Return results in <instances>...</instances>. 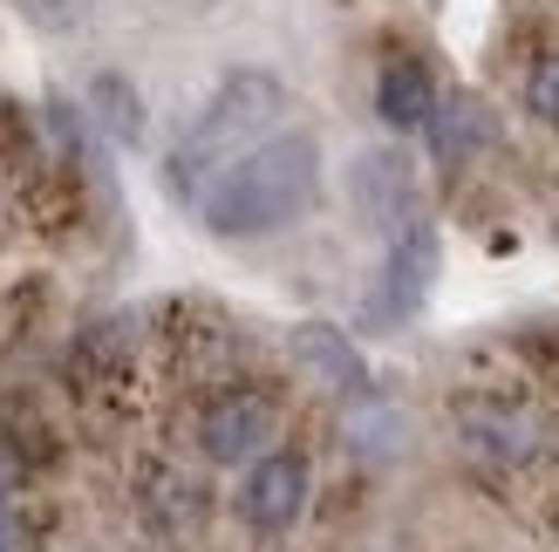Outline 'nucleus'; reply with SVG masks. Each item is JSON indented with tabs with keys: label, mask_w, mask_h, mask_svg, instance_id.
Wrapping results in <instances>:
<instances>
[{
	"label": "nucleus",
	"mask_w": 559,
	"mask_h": 552,
	"mask_svg": "<svg viewBox=\"0 0 559 552\" xmlns=\"http://www.w3.org/2000/svg\"><path fill=\"white\" fill-rule=\"evenodd\" d=\"M280 117H287V89H280V75H266V69L226 75V82L212 89V103L191 117V130L178 136L171 164H164L171 191H205L233 157H246L253 144H266L260 130H273Z\"/></svg>",
	"instance_id": "f03ea898"
},
{
	"label": "nucleus",
	"mask_w": 559,
	"mask_h": 552,
	"mask_svg": "<svg viewBox=\"0 0 559 552\" xmlns=\"http://www.w3.org/2000/svg\"><path fill=\"white\" fill-rule=\"evenodd\" d=\"M294 348H300V362L314 369L334 396H369V369H361V355H355V341L342 335V327L307 321L300 335H294Z\"/></svg>",
	"instance_id": "1a4fd4ad"
},
{
	"label": "nucleus",
	"mask_w": 559,
	"mask_h": 552,
	"mask_svg": "<svg viewBox=\"0 0 559 552\" xmlns=\"http://www.w3.org/2000/svg\"><path fill=\"white\" fill-rule=\"evenodd\" d=\"M199 444H205L212 464H253V457H266V444H273V403L253 396V389H233V396L205 403Z\"/></svg>",
	"instance_id": "20e7f679"
},
{
	"label": "nucleus",
	"mask_w": 559,
	"mask_h": 552,
	"mask_svg": "<svg viewBox=\"0 0 559 552\" xmlns=\"http://www.w3.org/2000/svg\"><path fill=\"white\" fill-rule=\"evenodd\" d=\"M314 184H321V144L307 130H273L266 144L233 157L199 191V212L218 239H260V232L294 226L314 205Z\"/></svg>",
	"instance_id": "f257e3e1"
},
{
	"label": "nucleus",
	"mask_w": 559,
	"mask_h": 552,
	"mask_svg": "<svg viewBox=\"0 0 559 552\" xmlns=\"http://www.w3.org/2000/svg\"><path fill=\"white\" fill-rule=\"evenodd\" d=\"M90 109H96V123L117 136V144H144V96H136L117 69L90 82Z\"/></svg>",
	"instance_id": "9d476101"
},
{
	"label": "nucleus",
	"mask_w": 559,
	"mask_h": 552,
	"mask_svg": "<svg viewBox=\"0 0 559 552\" xmlns=\"http://www.w3.org/2000/svg\"><path fill=\"white\" fill-rule=\"evenodd\" d=\"M430 144H437L443 164H464L471 151L485 144V109L471 103V96H443L437 117H430Z\"/></svg>",
	"instance_id": "9b49d317"
},
{
	"label": "nucleus",
	"mask_w": 559,
	"mask_h": 552,
	"mask_svg": "<svg viewBox=\"0 0 559 552\" xmlns=\"http://www.w3.org/2000/svg\"><path fill=\"white\" fill-rule=\"evenodd\" d=\"M457 430L485 464H506V471H519V464H533L546 451V423L525 403H471L457 417Z\"/></svg>",
	"instance_id": "423d86ee"
},
{
	"label": "nucleus",
	"mask_w": 559,
	"mask_h": 552,
	"mask_svg": "<svg viewBox=\"0 0 559 552\" xmlns=\"http://www.w3.org/2000/svg\"><path fill=\"white\" fill-rule=\"evenodd\" d=\"M300 505H307V457L300 451H266V457H253V471H246V484H239L246 526L287 532L294 518H300Z\"/></svg>",
	"instance_id": "39448f33"
},
{
	"label": "nucleus",
	"mask_w": 559,
	"mask_h": 552,
	"mask_svg": "<svg viewBox=\"0 0 559 552\" xmlns=\"http://www.w3.org/2000/svg\"><path fill=\"white\" fill-rule=\"evenodd\" d=\"M35 539H27V526H21V512H8L0 505V552H27Z\"/></svg>",
	"instance_id": "4468645a"
},
{
	"label": "nucleus",
	"mask_w": 559,
	"mask_h": 552,
	"mask_svg": "<svg viewBox=\"0 0 559 552\" xmlns=\"http://www.w3.org/2000/svg\"><path fill=\"white\" fill-rule=\"evenodd\" d=\"M525 109H533L539 123H559V55L533 62V75H525Z\"/></svg>",
	"instance_id": "f8f14e48"
},
{
	"label": "nucleus",
	"mask_w": 559,
	"mask_h": 552,
	"mask_svg": "<svg viewBox=\"0 0 559 552\" xmlns=\"http://www.w3.org/2000/svg\"><path fill=\"white\" fill-rule=\"evenodd\" d=\"M437 82H430V69L424 62H389L382 75H376V109H382V123L389 130H430V117H437Z\"/></svg>",
	"instance_id": "6e6552de"
},
{
	"label": "nucleus",
	"mask_w": 559,
	"mask_h": 552,
	"mask_svg": "<svg viewBox=\"0 0 559 552\" xmlns=\"http://www.w3.org/2000/svg\"><path fill=\"white\" fill-rule=\"evenodd\" d=\"M437 280V226L430 218H416L389 239V260H382V280H376V300H369V321L376 327H396L424 308V293Z\"/></svg>",
	"instance_id": "7ed1b4c3"
},
{
	"label": "nucleus",
	"mask_w": 559,
	"mask_h": 552,
	"mask_svg": "<svg viewBox=\"0 0 559 552\" xmlns=\"http://www.w3.org/2000/svg\"><path fill=\"white\" fill-rule=\"evenodd\" d=\"M348 178H355V205L376 232L396 239L403 226H416V171L403 151H361Z\"/></svg>",
	"instance_id": "0eeeda50"
},
{
	"label": "nucleus",
	"mask_w": 559,
	"mask_h": 552,
	"mask_svg": "<svg viewBox=\"0 0 559 552\" xmlns=\"http://www.w3.org/2000/svg\"><path fill=\"white\" fill-rule=\"evenodd\" d=\"M21 478H27L21 444H8V436H0V499H8V491H21Z\"/></svg>",
	"instance_id": "ddd939ff"
}]
</instances>
